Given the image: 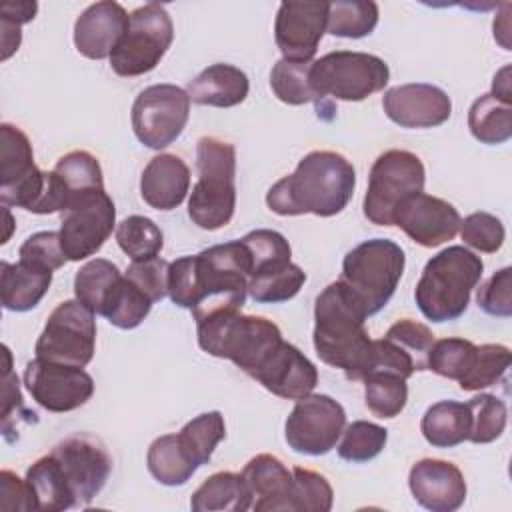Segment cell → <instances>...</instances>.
<instances>
[{"label": "cell", "mask_w": 512, "mask_h": 512, "mask_svg": "<svg viewBox=\"0 0 512 512\" xmlns=\"http://www.w3.org/2000/svg\"><path fill=\"white\" fill-rule=\"evenodd\" d=\"M354 186L356 172L350 160L332 150H314L298 162L292 174L270 186L266 204L280 216L328 218L348 206Z\"/></svg>", "instance_id": "obj_1"}, {"label": "cell", "mask_w": 512, "mask_h": 512, "mask_svg": "<svg viewBox=\"0 0 512 512\" xmlns=\"http://www.w3.org/2000/svg\"><path fill=\"white\" fill-rule=\"evenodd\" d=\"M364 320V312L340 280L318 294L314 350L324 364L342 370L348 380H364L374 368V340L368 336Z\"/></svg>", "instance_id": "obj_2"}, {"label": "cell", "mask_w": 512, "mask_h": 512, "mask_svg": "<svg viewBox=\"0 0 512 512\" xmlns=\"http://www.w3.org/2000/svg\"><path fill=\"white\" fill-rule=\"evenodd\" d=\"M484 272L480 256L464 246H448L432 256L416 284L414 298L420 312L432 322L460 318L470 302L472 290Z\"/></svg>", "instance_id": "obj_3"}, {"label": "cell", "mask_w": 512, "mask_h": 512, "mask_svg": "<svg viewBox=\"0 0 512 512\" xmlns=\"http://www.w3.org/2000/svg\"><path fill=\"white\" fill-rule=\"evenodd\" d=\"M198 346L216 358L234 362L250 378L284 340L280 328L264 316H246L240 310H222L196 320Z\"/></svg>", "instance_id": "obj_4"}, {"label": "cell", "mask_w": 512, "mask_h": 512, "mask_svg": "<svg viewBox=\"0 0 512 512\" xmlns=\"http://www.w3.org/2000/svg\"><path fill=\"white\" fill-rule=\"evenodd\" d=\"M198 180L188 198V216L202 230L224 228L236 210V148L214 136L196 144Z\"/></svg>", "instance_id": "obj_5"}, {"label": "cell", "mask_w": 512, "mask_h": 512, "mask_svg": "<svg viewBox=\"0 0 512 512\" xmlns=\"http://www.w3.org/2000/svg\"><path fill=\"white\" fill-rule=\"evenodd\" d=\"M250 272L252 262L242 240L216 244L194 254V320L222 310H242L248 296Z\"/></svg>", "instance_id": "obj_6"}, {"label": "cell", "mask_w": 512, "mask_h": 512, "mask_svg": "<svg viewBox=\"0 0 512 512\" xmlns=\"http://www.w3.org/2000/svg\"><path fill=\"white\" fill-rule=\"evenodd\" d=\"M404 266V250L394 240L372 238L354 246L344 256L342 276L338 280L368 318L390 302Z\"/></svg>", "instance_id": "obj_7"}, {"label": "cell", "mask_w": 512, "mask_h": 512, "mask_svg": "<svg viewBox=\"0 0 512 512\" xmlns=\"http://www.w3.org/2000/svg\"><path fill=\"white\" fill-rule=\"evenodd\" d=\"M388 80V64L368 52L336 50L320 56L310 66V86L320 102L328 96L360 102L384 90Z\"/></svg>", "instance_id": "obj_8"}, {"label": "cell", "mask_w": 512, "mask_h": 512, "mask_svg": "<svg viewBox=\"0 0 512 512\" xmlns=\"http://www.w3.org/2000/svg\"><path fill=\"white\" fill-rule=\"evenodd\" d=\"M174 40V24L168 10L158 2H148L130 12L128 28L110 54V68L122 76H142L152 72Z\"/></svg>", "instance_id": "obj_9"}, {"label": "cell", "mask_w": 512, "mask_h": 512, "mask_svg": "<svg viewBox=\"0 0 512 512\" xmlns=\"http://www.w3.org/2000/svg\"><path fill=\"white\" fill-rule=\"evenodd\" d=\"M424 164L408 150L382 152L368 176V190L364 196V216L378 226H392L396 208L410 196L424 190Z\"/></svg>", "instance_id": "obj_10"}, {"label": "cell", "mask_w": 512, "mask_h": 512, "mask_svg": "<svg viewBox=\"0 0 512 512\" xmlns=\"http://www.w3.org/2000/svg\"><path fill=\"white\" fill-rule=\"evenodd\" d=\"M94 312L78 298L60 302L48 316L34 352L36 358L84 368L96 350Z\"/></svg>", "instance_id": "obj_11"}, {"label": "cell", "mask_w": 512, "mask_h": 512, "mask_svg": "<svg viewBox=\"0 0 512 512\" xmlns=\"http://www.w3.org/2000/svg\"><path fill=\"white\" fill-rule=\"evenodd\" d=\"M190 116V96L176 84H152L144 88L132 104V130L136 138L152 150L170 146L186 128Z\"/></svg>", "instance_id": "obj_12"}, {"label": "cell", "mask_w": 512, "mask_h": 512, "mask_svg": "<svg viewBox=\"0 0 512 512\" xmlns=\"http://www.w3.org/2000/svg\"><path fill=\"white\" fill-rule=\"evenodd\" d=\"M116 224V206L104 188L76 198L60 222V246L70 262L94 256L110 238Z\"/></svg>", "instance_id": "obj_13"}, {"label": "cell", "mask_w": 512, "mask_h": 512, "mask_svg": "<svg viewBox=\"0 0 512 512\" xmlns=\"http://www.w3.org/2000/svg\"><path fill=\"white\" fill-rule=\"evenodd\" d=\"M346 426V412L328 394H308L296 400L286 418L284 438L288 446L306 456L328 454Z\"/></svg>", "instance_id": "obj_14"}, {"label": "cell", "mask_w": 512, "mask_h": 512, "mask_svg": "<svg viewBox=\"0 0 512 512\" xmlns=\"http://www.w3.org/2000/svg\"><path fill=\"white\" fill-rule=\"evenodd\" d=\"M64 480L78 506H88L106 486L112 472V456L106 444L86 432H76L60 440L52 450Z\"/></svg>", "instance_id": "obj_15"}, {"label": "cell", "mask_w": 512, "mask_h": 512, "mask_svg": "<svg viewBox=\"0 0 512 512\" xmlns=\"http://www.w3.org/2000/svg\"><path fill=\"white\" fill-rule=\"evenodd\" d=\"M46 172L34 164L28 136L14 124H0V202L32 210L44 190Z\"/></svg>", "instance_id": "obj_16"}, {"label": "cell", "mask_w": 512, "mask_h": 512, "mask_svg": "<svg viewBox=\"0 0 512 512\" xmlns=\"http://www.w3.org/2000/svg\"><path fill=\"white\" fill-rule=\"evenodd\" d=\"M24 386L48 412H70L94 394L92 376L78 366L34 358L24 368Z\"/></svg>", "instance_id": "obj_17"}, {"label": "cell", "mask_w": 512, "mask_h": 512, "mask_svg": "<svg viewBox=\"0 0 512 512\" xmlns=\"http://www.w3.org/2000/svg\"><path fill=\"white\" fill-rule=\"evenodd\" d=\"M328 2L288 0L278 6L274 40L286 60L310 62L326 32Z\"/></svg>", "instance_id": "obj_18"}, {"label": "cell", "mask_w": 512, "mask_h": 512, "mask_svg": "<svg viewBox=\"0 0 512 512\" xmlns=\"http://www.w3.org/2000/svg\"><path fill=\"white\" fill-rule=\"evenodd\" d=\"M432 344L434 334L426 324L402 318L388 328L384 338L374 340L376 356L372 372H392L408 380L414 372L428 370Z\"/></svg>", "instance_id": "obj_19"}, {"label": "cell", "mask_w": 512, "mask_h": 512, "mask_svg": "<svg viewBox=\"0 0 512 512\" xmlns=\"http://www.w3.org/2000/svg\"><path fill=\"white\" fill-rule=\"evenodd\" d=\"M460 220L458 210L450 202L418 192L396 208L392 226H398L416 244L436 248L458 234Z\"/></svg>", "instance_id": "obj_20"}, {"label": "cell", "mask_w": 512, "mask_h": 512, "mask_svg": "<svg viewBox=\"0 0 512 512\" xmlns=\"http://www.w3.org/2000/svg\"><path fill=\"white\" fill-rule=\"evenodd\" d=\"M382 108L400 128H434L444 124L452 114L450 96L424 82L400 84L384 92Z\"/></svg>", "instance_id": "obj_21"}, {"label": "cell", "mask_w": 512, "mask_h": 512, "mask_svg": "<svg viewBox=\"0 0 512 512\" xmlns=\"http://www.w3.org/2000/svg\"><path fill=\"white\" fill-rule=\"evenodd\" d=\"M414 500L432 512H454L466 500V480L460 468L448 460L422 458L408 474Z\"/></svg>", "instance_id": "obj_22"}, {"label": "cell", "mask_w": 512, "mask_h": 512, "mask_svg": "<svg viewBox=\"0 0 512 512\" xmlns=\"http://www.w3.org/2000/svg\"><path fill=\"white\" fill-rule=\"evenodd\" d=\"M268 392L284 400H300L318 384L316 366L290 342H280L252 376Z\"/></svg>", "instance_id": "obj_23"}, {"label": "cell", "mask_w": 512, "mask_h": 512, "mask_svg": "<svg viewBox=\"0 0 512 512\" xmlns=\"http://www.w3.org/2000/svg\"><path fill=\"white\" fill-rule=\"evenodd\" d=\"M130 22V14L122 4L104 0L90 4L74 22V46L90 60L110 58L122 40Z\"/></svg>", "instance_id": "obj_24"}, {"label": "cell", "mask_w": 512, "mask_h": 512, "mask_svg": "<svg viewBox=\"0 0 512 512\" xmlns=\"http://www.w3.org/2000/svg\"><path fill=\"white\" fill-rule=\"evenodd\" d=\"M190 190V168L176 154H158L142 170L140 196L154 210L178 208Z\"/></svg>", "instance_id": "obj_25"}, {"label": "cell", "mask_w": 512, "mask_h": 512, "mask_svg": "<svg viewBox=\"0 0 512 512\" xmlns=\"http://www.w3.org/2000/svg\"><path fill=\"white\" fill-rule=\"evenodd\" d=\"M254 496L256 512H290L294 474L272 454H258L240 472Z\"/></svg>", "instance_id": "obj_26"}, {"label": "cell", "mask_w": 512, "mask_h": 512, "mask_svg": "<svg viewBox=\"0 0 512 512\" xmlns=\"http://www.w3.org/2000/svg\"><path fill=\"white\" fill-rule=\"evenodd\" d=\"M250 82L244 70L232 64H212L188 82L190 102L200 106L232 108L246 100Z\"/></svg>", "instance_id": "obj_27"}, {"label": "cell", "mask_w": 512, "mask_h": 512, "mask_svg": "<svg viewBox=\"0 0 512 512\" xmlns=\"http://www.w3.org/2000/svg\"><path fill=\"white\" fill-rule=\"evenodd\" d=\"M52 284V272L24 262H0V298L10 312H28L40 304Z\"/></svg>", "instance_id": "obj_28"}, {"label": "cell", "mask_w": 512, "mask_h": 512, "mask_svg": "<svg viewBox=\"0 0 512 512\" xmlns=\"http://www.w3.org/2000/svg\"><path fill=\"white\" fill-rule=\"evenodd\" d=\"M254 496L242 474L216 472L208 476L192 494L190 508L196 512L230 510L244 512L252 508Z\"/></svg>", "instance_id": "obj_29"}, {"label": "cell", "mask_w": 512, "mask_h": 512, "mask_svg": "<svg viewBox=\"0 0 512 512\" xmlns=\"http://www.w3.org/2000/svg\"><path fill=\"white\" fill-rule=\"evenodd\" d=\"M26 484L30 488L36 510L40 512H64L70 508H78L64 474L60 470L58 460L50 454L38 458L26 470Z\"/></svg>", "instance_id": "obj_30"}, {"label": "cell", "mask_w": 512, "mask_h": 512, "mask_svg": "<svg viewBox=\"0 0 512 512\" xmlns=\"http://www.w3.org/2000/svg\"><path fill=\"white\" fill-rule=\"evenodd\" d=\"M422 436L436 448H454L468 440L470 410L468 404L456 400H440L432 404L420 420Z\"/></svg>", "instance_id": "obj_31"}, {"label": "cell", "mask_w": 512, "mask_h": 512, "mask_svg": "<svg viewBox=\"0 0 512 512\" xmlns=\"http://www.w3.org/2000/svg\"><path fill=\"white\" fill-rule=\"evenodd\" d=\"M52 172H54V176L62 188V194H64V210L82 194H86L90 190L104 188L100 162L96 160V156H92L86 150H72V152L64 154L56 162Z\"/></svg>", "instance_id": "obj_32"}, {"label": "cell", "mask_w": 512, "mask_h": 512, "mask_svg": "<svg viewBox=\"0 0 512 512\" xmlns=\"http://www.w3.org/2000/svg\"><path fill=\"white\" fill-rule=\"evenodd\" d=\"M468 128L482 144H504L512 136V104L492 94H482L468 110Z\"/></svg>", "instance_id": "obj_33"}, {"label": "cell", "mask_w": 512, "mask_h": 512, "mask_svg": "<svg viewBox=\"0 0 512 512\" xmlns=\"http://www.w3.org/2000/svg\"><path fill=\"white\" fill-rule=\"evenodd\" d=\"M178 442L188 456V460L200 468L210 462L214 448L224 440L226 436V424L224 416L218 410L202 412L190 422L182 426V430L176 434Z\"/></svg>", "instance_id": "obj_34"}, {"label": "cell", "mask_w": 512, "mask_h": 512, "mask_svg": "<svg viewBox=\"0 0 512 512\" xmlns=\"http://www.w3.org/2000/svg\"><path fill=\"white\" fill-rule=\"evenodd\" d=\"M148 472L164 486H182L198 470L184 454L176 434L158 436L146 454Z\"/></svg>", "instance_id": "obj_35"}, {"label": "cell", "mask_w": 512, "mask_h": 512, "mask_svg": "<svg viewBox=\"0 0 512 512\" xmlns=\"http://www.w3.org/2000/svg\"><path fill=\"white\" fill-rule=\"evenodd\" d=\"M152 304L154 302L124 274L108 294L100 316L122 330H132L144 322L152 310Z\"/></svg>", "instance_id": "obj_36"}, {"label": "cell", "mask_w": 512, "mask_h": 512, "mask_svg": "<svg viewBox=\"0 0 512 512\" xmlns=\"http://www.w3.org/2000/svg\"><path fill=\"white\" fill-rule=\"evenodd\" d=\"M378 24V4L372 0L328 2L326 32L338 38H364Z\"/></svg>", "instance_id": "obj_37"}, {"label": "cell", "mask_w": 512, "mask_h": 512, "mask_svg": "<svg viewBox=\"0 0 512 512\" xmlns=\"http://www.w3.org/2000/svg\"><path fill=\"white\" fill-rule=\"evenodd\" d=\"M310 62L280 58L270 72V88L274 96L290 106H302L314 102L320 106L316 92L310 86Z\"/></svg>", "instance_id": "obj_38"}, {"label": "cell", "mask_w": 512, "mask_h": 512, "mask_svg": "<svg viewBox=\"0 0 512 512\" xmlns=\"http://www.w3.org/2000/svg\"><path fill=\"white\" fill-rule=\"evenodd\" d=\"M122 272L106 258H94L86 262L74 276V296L90 308L94 314L102 312V306L120 280Z\"/></svg>", "instance_id": "obj_39"}, {"label": "cell", "mask_w": 512, "mask_h": 512, "mask_svg": "<svg viewBox=\"0 0 512 512\" xmlns=\"http://www.w3.org/2000/svg\"><path fill=\"white\" fill-rule=\"evenodd\" d=\"M116 242L132 262L156 258L164 246V234L154 220L132 214L116 226Z\"/></svg>", "instance_id": "obj_40"}, {"label": "cell", "mask_w": 512, "mask_h": 512, "mask_svg": "<svg viewBox=\"0 0 512 512\" xmlns=\"http://www.w3.org/2000/svg\"><path fill=\"white\" fill-rule=\"evenodd\" d=\"M364 400L374 416L394 418L408 402L406 380L392 372H372L364 378Z\"/></svg>", "instance_id": "obj_41"}, {"label": "cell", "mask_w": 512, "mask_h": 512, "mask_svg": "<svg viewBox=\"0 0 512 512\" xmlns=\"http://www.w3.org/2000/svg\"><path fill=\"white\" fill-rule=\"evenodd\" d=\"M240 240L246 244L248 254H250V262H252L250 278L264 274V272L280 270L290 264L292 248H290L288 240L276 230L258 228V230L248 232Z\"/></svg>", "instance_id": "obj_42"}, {"label": "cell", "mask_w": 512, "mask_h": 512, "mask_svg": "<svg viewBox=\"0 0 512 512\" xmlns=\"http://www.w3.org/2000/svg\"><path fill=\"white\" fill-rule=\"evenodd\" d=\"M306 282V272L298 264H288L274 272L252 276L248 296L258 304H278L294 298Z\"/></svg>", "instance_id": "obj_43"}, {"label": "cell", "mask_w": 512, "mask_h": 512, "mask_svg": "<svg viewBox=\"0 0 512 512\" xmlns=\"http://www.w3.org/2000/svg\"><path fill=\"white\" fill-rule=\"evenodd\" d=\"M510 366V348L504 344H482L476 346L474 360L468 372L458 380L460 390L474 392L494 386L502 380Z\"/></svg>", "instance_id": "obj_44"}, {"label": "cell", "mask_w": 512, "mask_h": 512, "mask_svg": "<svg viewBox=\"0 0 512 512\" xmlns=\"http://www.w3.org/2000/svg\"><path fill=\"white\" fill-rule=\"evenodd\" d=\"M466 404L470 410V442L488 444L502 436L508 422V410L504 400L494 394H478Z\"/></svg>", "instance_id": "obj_45"}, {"label": "cell", "mask_w": 512, "mask_h": 512, "mask_svg": "<svg viewBox=\"0 0 512 512\" xmlns=\"http://www.w3.org/2000/svg\"><path fill=\"white\" fill-rule=\"evenodd\" d=\"M388 442V430L366 420H356L344 426L338 444V456L346 462H368L376 458Z\"/></svg>", "instance_id": "obj_46"}, {"label": "cell", "mask_w": 512, "mask_h": 512, "mask_svg": "<svg viewBox=\"0 0 512 512\" xmlns=\"http://www.w3.org/2000/svg\"><path fill=\"white\" fill-rule=\"evenodd\" d=\"M294 484L290 496V512H328L334 502L330 482L308 468L296 466L292 470Z\"/></svg>", "instance_id": "obj_47"}, {"label": "cell", "mask_w": 512, "mask_h": 512, "mask_svg": "<svg viewBox=\"0 0 512 512\" xmlns=\"http://www.w3.org/2000/svg\"><path fill=\"white\" fill-rule=\"evenodd\" d=\"M476 354V344L464 338H442L434 340L430 356H428V370H432L438 376L460 380Z\"/></svg>", "instance_id": "obj_48"}, {"label": "cell", "mask_w": 512, "mask_h": 512, "mask_svg": "<svg viewBox=\"0 0 512 512\" xmlns=\"http://www.w3.org/2000/svg\"><path fill=\"white\" fill-rule=\"evenodd\" d=\"M460 236L470 248L484 254H494L502 248L506 230L498 216L490 212H472L460 220Z\"/></svg>", "instance_id": "obj_49"}, {"label": "cell", "mask_w": 512, "mask_h": 512, "mask_svg": "<svg viewBox=\"0 0 512 512\" xmlns=\"http://www.w3.org/2000/svg\"><path fill=\"white\" fill-rule=\"evenodd\" d=\"M18 256H20L18 258L20 262L46 272H54L68 262L60 246V236L58 232H52V230H42L28 236L22 242Z\"/></svg>", "instance_id": "obj_50"}, {"label": "cell", "mask_w": 512, "mask_h": 512, "mask_svg": "<svg viewBox=\"0 0 512 512\" xmlns=\"http://www.w3.org/2000/svg\"><path fill=\"white\" fill-rule=\"evenodd\" d=\"M476 302L486 314L508 318L512 314V268L504 266L484 280L476 292Z\"/></svg>", "instance_id": "obj_51"}, {"label": "cell", "mask_w": 512, "mask_h": 512, "mask_svg": "<svg viewBox=\"0 0 512 512\" xmlns=\"http://www.w3.org/2000/svg\"><path fill=\"white\" fill-rule=\"evenodd\" d=\"M168 268L170 262L156 256L150 260L132 262L126 270V278L134 282L152 302H158L168 294Z\"/></svg>", "instance_id": "obj_52"}, {"label": "cell", "mask_w": 512, "mask_h": 512, "mask_svg": "<svg viewBox=\"0 0 512 512\" xmlns=\"http://www.w3.org/2000/svg\"><path fill=\"white\" fill-rule=\"evenodd\" d=\"M0 510H36L26 480L10 470L0 472Z\"/></svg>", "instance_id": "obj_53"}, {"label": "cell", "mask_w": 512, "mask_h": 512, "mask_svg": "<svg viewBox=\"0 0 512 512\" xmlns=\"http://www.w3.org/2000/svg\"><path fill=\"white\" fill-rule=\"evenodd\" d=\"M38 10V4L36 2H16V4H2L0 8V20H6V22H12V24H26L34 18Z\"/></svg>", "instance_id": "obj_54"}, {"label": "cell", "mask_w": 512, "mask_h": 512, "mask_svg": "<svg viewBox=\"0 0 512 512\" xmlns=\"http://www.w3.org/2000/svg\"><path fill=\"white\" fill-rule=\"evenodd\" d=\"M492 96L504 100V102H510L512 104V90H510V66H504L500 68L496 74H494V80H492Z\"/></svg>", "instance_id": "obj_55"}]
</instances>
